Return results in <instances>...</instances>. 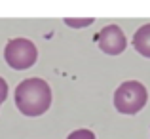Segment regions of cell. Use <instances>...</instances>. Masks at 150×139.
Wrapping results in <instances>:
<instances>
[{
  "label": "cell",
  "instance_id": "6da1fadb",
  "mask_svg": "<svg viewBox=\"0 0 150 139\" xmlns=\"http://www.w3.org/2000/svg\"><path fill=\"white\" fill-rule=\"evenodd\" d=\"M15 105L25 116H40L51 105V90L42 78H27L15 88Z\"/></svg>",
  "mask_w": 150,
  "mask_h": 139
},
{
  "label": "cell",
  "instance_id": "7a4b0ae2",
  "mask_svg": "<svg viewBox=\"0 0 150 139\" xmlns=\"http://www.w3.org/2000/svg\"><path fill=\"white\" fill-rule=\"evenodd\" d=\"M148 101V92L141 82L127 80L118 86L114 93V107L122 114H137Z\"/></svg>",
  "mask_w": 150,
  "mask_h": 139
},
{
  "label": "cell",
  "instance_id": "3957f363",
  "mask_svg": "<svg viewBox=\"0 0 150 139\" xmlns=\"http://www.w3.org/2000/svg\"><path fill=\"white\" fill-rule=\"evenodd\" d=\"M36 57H38L36 46L27 38H11L6 44V50H4L6 63L11 69H17V71L33 67L36 63Z\"/></svg>",
  "mask_w": 150,
  "mask_h": 139
},
{
  "label": "cell",
  "instance_id": "277c9868",
  "mask_svg": "<svg viewBox=\"0 0 150 139\" xmlns=\"http://www.w3.org/2000/svg\"><path fill=\"white\" fill-rule=\"evenodd\" d=\"M97 44L105 53L120 55L127 46V40H125V34L122 33L118 25H106L105 29H101L99 36H97Z\"/></svg>",
  "mask_w": 150,
  "mask_h": 139
},
{
  "label": "cell",
  "instance_id": "5b68a950",
  "mask_svg": "<svg viewBox=\"0 0 150 139\" xmlns=\"http://www.w3.org/2000/svg\"><path fill=\"white\" fill-rule=\"evenodd\" d=\"M133 46L144 57H150V23L143 25L133 36Z\"/></svg>",
  "mask_w": 150,
  "mask_h": 139
},
{
  "label": "cell",
  "instance_id": "8992f818",
  "mask_svg": "<svg viewBox=\"0 0 150 139\" xmlns=\"http://www.w3.org/2000/svg\"><path fill=\"white\" fill-rule=\"evenodd\" d=\"M67 139H95V133L91 130H76V132H72Z\"/></svg>",
  "mask_w": 150,
  "mask_h": 139
},
{
  "label": "cell",
  "instance_id": "52a82bcc",
  "mask_svg": "<svg viewBox=\"0 0 150 139\" xmlns=\"http://www.w3.org/2000/svg\"><path fill=\"white\" fill-rule=\"evenodd\" d=\"M65 23L69 27H74V29H80V27H88L93 23V19H65Z\"/></svg>",
  "mask_w": 150,
  "mask_h": 139
},
{
  "label": "cell",
  "instance_id": "ba28073f",
  "mask_svg": "<svg viewBox=\"0 0 150 139\" xmlns=\"http://www.w3.org/2000/svg\"><path fill=\"white\" fill-rule=\"evenodd\" d=\"M8 97V82L0 76V103H4Z\"/></svg>",
  "mask_w": 150,
  "mask_h": 139
}]
</instances>
